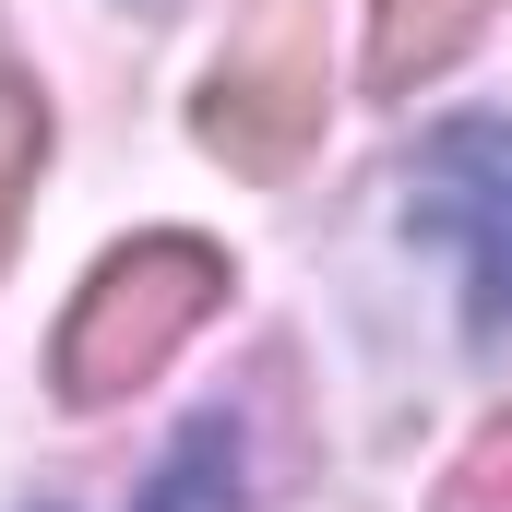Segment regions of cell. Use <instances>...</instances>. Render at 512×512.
Returning a JSON list of instances; mask_svg holds the SVG:
<instances>
[{"label": "cell", "mask_w": 512, "mask_h": 512, "mask_svg": "<svg viewBox=\"0 0 512 512\" xmlns=\"http://www.w3.org/2000/svg\"><path fill=\"white\" fill-rule=\"evenodd\" d=\"M215 298H227V251H203V239H131V251H108L84 274L72 322H60V405H120L131 382H155L203 334Z\"/></svg>", "instance_id": "6da1fadb"}, {"label": "cell", "mask_w": 512, "mask_h": 512, "mask_svg": "<svg viewBox=\"0 0 512 512\" xmlns=\"http://www.w3.org/2000/svg\"><path fill=\"white\" fill-rule=\"evenodd\" d=\"M322 131V0H251L203 84V143L227 167H286Z\"/></svg>", "instance_id": "7a4b0ae2"}, {"label": "cell", "mask_w": 512, "mask_h": 512, "mask_svg": "<svg viewBox=\"0 0 512 512\" xmlns=\"http://www.w3.org/2000/svg\"><path fill=\"white\" fill-rule=\"evenodd\" d=\"M417 227L477 274V334L512 322V120H453L417 155Z\"/></svg>", "instance_id": "3957f363"}, {"label": "cell", "mask_w": 512, "mask_h": 512, "mask_svg": "<svg viewBox=\"0 0 512 512\" xmlns=\"http://www.w3.org/2000/svg\"><path fill=\"white\" fill-rule=\"evenodd\" d=\"M489 12H501V0H370V84L405 96V84L453 72V60L489 36Z\"/></svg>", "instance_id": "277c9868"}, {"label": "cell", "mask_w": 512, "mask_h": 512, "mask_svg": "<svg viewBox=\"0 0 512 512\" xmlns=\"http://www.w3.org/2000/svg\"><path fill=\"white\" fill-rule=\"evenodd\" d=\"M143 512H239V453H227V417H203L179 453H167V477H155V501Z\"/></svg>", "instance_id": "5b68a950"}, {"label": "cell", "mask_w": 512, "mask_h": 512, "mask_svg": "<svg viewBox=\"0 0 512 512\" xmlns=\"http://www.w3.org/2000/svg\"><path fill=\"white\" fill-rule=\"evenodd\" d=\"M36 155H48V108H36V84L0 60V251H12V215H24V191H36Z\"/></svg>", "instance_id": "8992f818"}, {"label": "cell", "mask_w": 512, "mask_h": 512, "mask_svg": "<svg viewBox=\"0 0 512 512\" xmlns=\"http://www.w3.org/2000/svg\"><path fill=\"white\" fill-rule=\"evenodd\" d=\"M441 512H512V417L465 441V465L441 477Z\"/></svg>", "instance_id": "52a82bcc"}]
</instances>
